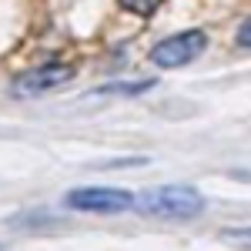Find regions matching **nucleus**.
Here are the masks:
<instances>
[{
	"mask_svg": "<svg viewBox=\"0 0 251 251\" xmlns=\"http://www.w3.org/2000/svg\"><path fill=\"white\" fill-rule=\"evenodd\" d=\"M221 241H225V245H234V248L251 251V228H228V231H221Z\"/></svg>",
	"mask_w": 251,
	"mask_h": 251,
	"instance_id": "5",
	"label": "nucleus"
},
{
	"mask_svg": "<svg viewBox=\"0 0 251 251\" xmlns=\"http://www.w3.org/2000/svg\"><path fill=\"white\" fill-rule=\"evenodd\" d=\"M238 44H245V47H251V17L238 27Z\"/></svg>",
	"mask_w": 251,
	"mask_h": 251,
	"instance_id": "7",
	"label": "nucleus"
},
{
	"mask_svg": "<svg viewBox=\"0 0 251 251\" xmlns=\"http://www.w3.org/2000/svg\"><path fill=\"white\" fill-rule=\"evenodd\" d=\"M134 208L148 218H164V221H188L204 211V198L184 188V184H161V188H148L134 198Z\"/></svg>",
	"mask_w": 251,
	"mask_h": 251,
	"instance_id": "1",
	"label": "nucleus"
},
{
	"mask_svg": "<svg viewBox=\"0 0 251 251\" xmlns=\"http://www.w3.org/2000/svg\"><path fill=\"white\" fill-rule=\"evenodd\" d=\"M67 208L74 211H94V214H117L134 208V194L124 191V188H74V191L64 198Z\"/></svg>",
	"mask_w": 251,
	"mask_h": 251,
	"instance_id": "3",
	"label": "nucleus"
},
{
	"mask_svg": "<svg viewBox=\"0 0 251 251\" xmlns=\"http://www.w3.org/2000/svg\"><path fill=\"white\" fill-rule=\"evenodd\" d=\"M161 3H164V0H121V7H124L127 14H141V17L154 14Z\"/></svg>",
	"mask_w": 251,
	"mask_h": 251,
	"instance_id": "6",
	"label": "nucleus"
},
{
	"mask_svg": "<svg viewBox=\"0 0 251 251\" xmlns=\"http://www.w3.org/2000/svg\"><path fill=\"white\" fill-rule=\"evenodd\" d=\"M71 77H74V67L71 64L47 60V64H37V67L17 74L14 84H10V94L14 97H40V94H50V91L64 87Z\"/></svg>",
	"mask_w": 251,
	"mask_h": 251,
	"instance_id": "2",
	"label": "nucleus"
},
{
	"mask_svg": "<svg viewBox=\"0 0 251 251\" xmlns=\"http://www.w3.org/2000/svg\"><path fill=\"white\" fill-rule=\"evenodd\" d=\"M204 47H208L204 30H181V34L154 44V47H151V60H154L157 67H184V64H191L194 57H201Z\"/></svg>",
	"mask_w": 251,
	"mask_h": 251,
	"instance_id": "4",
	"label": "nucleus"
}]
</instances>
